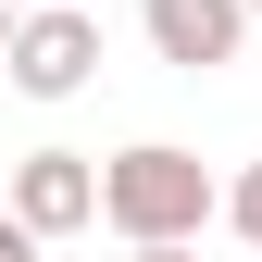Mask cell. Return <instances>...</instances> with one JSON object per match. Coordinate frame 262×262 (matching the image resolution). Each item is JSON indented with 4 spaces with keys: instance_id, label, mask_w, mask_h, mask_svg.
I'll return each mask as SVG.
<instances>
[{
    "instance_id": "3",
    "label": "cell",
    "mask_w": 262,
    "mask_h": 262,
    "mask_svg": "<svg viewBox=\"0 0 262 262\" xmlns=\"http://www.w3.org/2000/svg\"><path fill=\"white\" fill-rule=\"evenodd\" d=\"M0 212H13L38 250L88 237V225H100V162H88V150H25V162H13V187H0Z\"/></svg>"
},
{
    "instance_id": "4",
    "label": "cell",
    "mask_w": 262,
    "mask_h": 262,
    "mask_svg": "<svg viewBox=\"0 0 262 262\" xmlns=\"http://www.w3.org/2000/svg\"><path fill=\"white\" fill-rule=\"evenodd\" d=\"M138 25H150V50L175 75H212V62L250 50V0H138Z\"/></svg>"
},
{
    "instance_id": "2",
    "label": "cell",
    "mask_w": 262,
    "mask_h": 262,
    "mask_svg": "<svg viewBox=\"0 0 262 262\" xmlns=\"http://www.w3.org/2000/svg\"><path fill=\"white\" fill-rule=\"evenodd\" d=\"M0 75H13L25 100H75V88L100 75V13H88V0H38V13H13Z\"/></svg>"
},
{
    "instance_id": "5",
    "label": "cell",
    "mask_w": 262,
    "mask_h": 262,
    "mask_svg": "<svg viewBox=\"0 0 262 262\" xmlns=\"http://www.w3.org/2000/svg\"><path fill=\"white\" fill-rule=\"evenodd\" d=\"M212 212H225V225H237V237H250V250H262V162H250V175H237V187H225V200H212Z\"/></svg>"
},
{
    "instance_id": "7",
    "label": "cell",
    "mask_w": 262,
    "mask_h": 262,
    "mask_svg": "<svg viewBox=\"0 0 262 262\" xmlns=\"http://www.w3.org/2000/svg\"><path fill=\"white\" fill-rule=\"evenodd\" d=\"M138 262H187V237H150V250H138Z\"/></svg>"
},
{
    "instance_id": "9",
    "label": "cell",
    "mask_w": 262,
    "mask_h": 262,
    "mask_svg": "<svg viewBox=\"0 0 262 262\" xmlns=\"http://www.w3.org/2000/svg\"><path fill=\"white\" fill-rule=\"evenodd\" d=\"M250 13H262V0H250Z\"/></svg>"
},
{
    "instance_id": "1",
    "label": "cell",
    "mask_w": 262,
    "mask_h": 262,
    "mask_svg": "<svg viewBox=\"0 0 262 262\" xmlns=\"http://www.w3.org/2000/svg\"><path fill=\"white\" fill-rule=\"evenodd\" d=\"M212 200H225L212 162H200V150H175V138H138V150H113V162H100V225H113L125 250H150V237H200Z\"/></svg>"
},
{
    "instance_id": "6",
    "label": "cell",
    "mask_w": 262,
    "mask_h": 262,
    "mask_svg": "<svg viewBox=\"0 0 262 262\" xmlns=\"http://www.w3.org/2000/svg\"><path fill=\"white\" fill-rule=\"evenodd\" d=\"M0 262H50V250H38V237H25V225H13V212H0Z\"/></svg>"
},
{
    "instance_id": "8",
    "label": "cell",
    "mask_w": 262,
    "mask_h": 262,
    "mask_svg": "<svg viewBox=\"0 0 262 262\" xmlns=\"http://www.w3.org/2000/svg\"><path fill=\"white\" fill-rule=\"evenodd\" d=\"M0 38H13V13H0Z\"/></svg>"
}]
</instances>
